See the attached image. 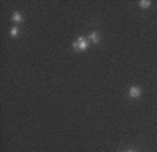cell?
Returning a JSON list of instances; mask_svg holds the SVG:
<instances>
[{
  "instance_id": "cell-4",
  "label": "cell",
  "mask_w": 157,
  "mask_h": 152,
  "mask_svg": "<svg viewBox=\"0 0 157 152\" xmlns=\"http://www.w3.org/2000/svg\"><path fill=\"white\" fill-rule=\"evenodd\" d=\"M11 20L16 21V23H21V21L24 20V17L20 11H16V13H13V16H11Z\"/></svg>"
},
{
  "instance_id": "cell-5",
  "label": "cell",
  "mask_w": 157,
  "mask_h": 152,
  "mask_svg": "<svg viewBox=\"0 0 157 152\" xmlns=\"http://www.w3.org/2000/svg\"><path fill=\"white\" fill-rule=\"evenodd\" d=\"M150 2H149V0H142L140 3H139V6L142 7V9H149V7H150Z\"/></svg>"
},
{
  "instance_id": "cell-3",
  "label": "cell",
  "mask_w": 157,
  "mask_h": 152,
  "mask_svg": "<svg viewBox=\"0 0 157 152\" xmlns=\"http://www.w3.org/2000/svg\"><path fill=\"white\" fill-rule=\"evenodd\" d=\"M88 41H91L93 44H98L100 42V34H98L97 31L90 33V35H88Z\"/></svg>"
},
{
  "instance_id": "cell-6",
  "label": "cell",
  "mask_w": 157,
  "mask_h": 152,
  "mask_svg": "<svg viewBox=\"0 0 157 152\" xmlns=\"http://www.w3.org/2000/svg\"><path fill=\"white\" fill-rule=\"evenodd\" d=\"M10 35H11V37H17V35H18V27H13V28L10 30Z\"/></svg>"
},
{
  "instance_id": "cell-1",
  "label": "cell",
  "mask_w": 157,
  "mask_h": 152,
  "mask_svg": "<svg viewBox=\"0 0 157 152\" xmlns=\"http://www.w3.org/2000/svg\"><path fill=\"white\" fill-rule=\"evenodd\" d=\"M88 45H90V41H88V38H84V37H80V38H77V40L73 42V50L75 51H86L88 48Z\"/></svg>"
},
{
  "instance_id": "cell-7",
  "label": "cell",
  "mask_w": 157,
  "mask_h": 152,
  "mask_svg": "<svg viewBox=\"0 0 157 152\" xmlns=\"http://www.w3.org/2000/svg\"><path fill=\"white\" fill-rule=\"evenodd\" d=\"M128 152H135V151H133V149H129V151H128Z\"/></svg>"
},
{
  "instance_id": "cell-2",
  "label": "cell",
  "mask_w": 157,
  "mask_h": 152,
  "mask_svg": "<svg viewBox=\"0 0 157 152\" xmlns=\"http://www.w3.org/2000/svg\"><path fill=\"white\" fill-rule=\"evenodd\" d=\"M142 96V89L139 86H132L129 89V97L131 99H139Z\"/></svg>"
}]
</instances>
